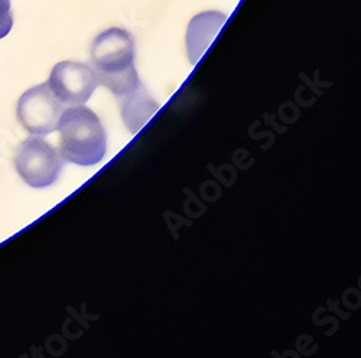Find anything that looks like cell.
Wrapping results in <instances>:
<instances>
[{"label":"cell","mask_w":361,"mask_h":358,"mask_svg":"<svg viewBox=\"0 0 361 358\" xmlns=\"http://www.w3.org/2000/svg\"><path fill=\"white\" fill-rule=\"evenodd\" d=\"M135 39L122 27H110L99 34L90 51L92 68L99 77V82L107 87L117 97H125L142 82L135 67Z\"/></svg>","instance_id":"cell-1"},{"label":"cell","mask_w":361,"mask_h":358,"mask_svg":"<svg viewBox=\"0 0 361 358\" xmlns=\"http://www.w3.org/2000/svg\"><path fill=\"white\" fill-rule=\"evenodd\" d=\"M13 27V12L11 0H0V39L9 35Z\"/></svg>","instance_id":"cell-8"},{"label":"cell","mask_w":361,"mask_h":358,"mask_svg":"<svg viewBox=\"0 0 361 358\" xmlns=\"http://www.w3.org/2000/svg\"><path fill=\"white\" fill-rule=\"evenodd\" d=\"M64 109L48 82L39 84L25 92L16 107V117L22 128L31 135L47 136L56 130Z\"/></svg>","instance_id":"cell-4"},{"label":"cell","mask_w":361,"mask_h":358,"mask_svg":"<svg viewBox=\"0 0 361 358\" xmlns=\"http://www.w3.org/2000/svg\"><path fill=\"white\" fill-rule=\"evenodd\" d=\"M15 168L26 185L41 190L58 181L64 168V159L42 137H29L16 149Z\"/></svg>","instance_id":"cell-3"},{"label":"cell","mask_w":361,"mask_h":358,"mask_svg":"<svg viewBox=\"0 0 361 358\" xmlns=\"http://www.w3.org/2000/svg\"><path fill=\"white\" fill-rule=\"evenodd\" d=\"M59 155L64 161L93 166L100 163L107 152V133L99 116L85 106H73L59 117Z\"/></svg>","instance_id":"cell-2"},{"label":"cell","mask_w":361,"mask_h":358,"mask_svg":"<svg viewBox=\"0 0 361 358\" xmlns=\"http://www.w3.org/2000/svg\"><path fill=\"white\" fill-rule=\"evenodd\" d=\"M117 100L120 101L123 123L132 133H137L140 129H143V126L159 110L158 101L150 97L143 84L133 93Z\"/></svg>","instance_id":"cell-7"},{"label":"cell","mask_w":361,"mask_h":358,"mask_svg":"<svg viewBox=\"0 0 361 358\" xmlns=\"http://www.w3.org/2000/svg\"><path fill=\"white\" fill-rule=\"evenodd\" d=\"M227 20V15L219 11H207L194 16L188 25L185 45L190 63L198 64L209 45L217 38Z\"/></svg>","instance_id":"cell-6"},{"label":"cell","mask_w":361,"mask_h":358,"mask_svg":"<svg viewBox=\"0 0 361 358\" xmlns=\"http://www.w3.org/2000/svg\"><path fill=\"white\" fill-rule=\"evenodd\" d=\"M48 85L63 104L81 106L92 99L100 82L92 66L63 61L52 68Z\"/></svg>","instance_id":"cell-5"}]
</instances>
